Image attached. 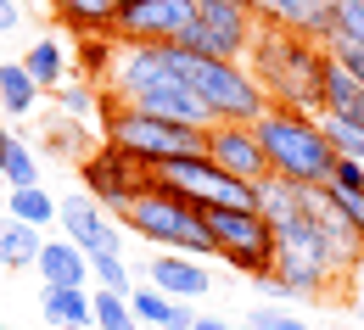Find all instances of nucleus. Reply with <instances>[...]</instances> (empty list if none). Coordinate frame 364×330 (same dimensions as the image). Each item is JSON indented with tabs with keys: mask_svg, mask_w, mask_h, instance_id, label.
Wrapping results in <instances>:
<instances>
[{
	"mask_svg": "<svg viewBox=\"0 0 364 330\" xmlns=\"http://www.w3.org/2000/svg\"><path fill=\"white\" fill-rule=\"evenodd\" d=\"M247 73L264 84L269 106H286V112H319L331 56H325V45L303 40V34H291V28L258 23L252 50H247Z\"/></svg>",
	"mask_w": 364,
	"mask_h": 330,
	"instance_id": "nucleus-1",
	"label": "nucleus"
},
{
	"mask_svg": "<svg viewBox=\"0 0 364 330\" xmlns=\"http://www.w3.org/2000/svg\"><path fill=\"white\" fill-rule=\"evenodd\" d=\"M252 135L269 157V180H286V185H303V190H319L331 185V168H336V151L325 141L314 112H286V106H269Z\"/></svg>",
	"mask_w": 364,
	"mask_h": 330,
	"instance_id": "nucleus-2",
	"label": "nucleus"
},
{
	"mask_svg": "<svg viewBox=\"0 0 364 330\" xmlns=\"http://www.w3.org/2000/svg\"><path fill=\"white\" fill-rule=\"evenodd\" d=\"M274 280L286 297H309L319 302L325 291H342V269H336V252H331V241H325V219H319V202L303 213V219H291V224H280L274 230Z\"/></svg>",
	"mask_w": 364,
	"mask_h": 330,
	"instance_id": "nucleus-3",
	"label": "nucleus"
},
{
	"mask_svg": "<svg viewBox=\"0 0 364 330\" xmlns=\"http://www.w3.org/2000/svg\"><path fill=\"white\" fill-rule=\"evenodd\" d=\"M101 145H118V151H129L140 163L163 168V163H180V157H202V129H185V123L151 118L140 106L107 101L101 106Z\"/></svg>",
	"mask_w": 364,
	"mask_h": 330,
	"instance_id": "nucleus-4",
	"label": "nucleus"
},
{
	"mask_svg": "<svg viewBox=\"0 0 364 330\" xmlns=\"http://www.w3.org/2000/svg\"><path fill=\"white\" fill-rule=\"evenodd\" d=\"M180 79L202 95L213 123H258L269 112V95L247 73V62H208V56H191L180 45Z\"/></svg>",
	"mask_w": 364,
	"mask_h": 330,
	"instance_id": "nucleus-5",
	"label": "nucleus"
},
{
	"mask_svg": "<svg viewBox=\"0 0 364 330\" xmlns=\"http://www.w3.org/2000/svg\"><path fill=\"white\" fill-rule=\"evenodd\" d=\"M118 224L135 230L140 241H157L168 252H185V258H219L208 224H202V207L174 196V190H163V185H151L129 213H118Z\"/></svg>",
	"mask_w": 364,
	"mask_h": 330,
	"instance_id": "nucleus-6",
	"label": "nucleus"
},
{
	"mask_svg": "<svg viewBox=\"0 0 364 330\" xmlns=\"http://www.w3.org/2000/svg\"><path fill=\"white\" fill-rule=\"evenodd\" d=\"M202 224L213 236V252L219 263L264 280L274 275V224L264 213H235V207H202Z\"/></svg>",
	"mask_w": 364,
	"mask_h": 330,
	"instance_id": "nucleus-7",
	"label": "nucleus"
},
{
	"mask_svg": "<svg viewBox=\"0 0 364 330\" xmlns=\"http://www.w3.org/2000/svg\"><path fill=\"white\" fill-rule=\"evenodd\" d=\"M151 163H140L129 151H118V145H95L90 157L79 163V185L90 196L95 207H107V213H129L140 196L151 190Z\"/></svg>",
	"mask_w": 364,
	"mask_h": 330,
	"instance_id": "nucleus-8",
	"label": "nucleus"
},
{
	"mask_svg": "<svg viewBox=\"0 0 364 330\" xmlns=\"http://www.w3.org/2000/svg\"><path fill=\"white\" fill-rule=\"evenodd\" d=\"M252 34H258V17L241 0H196V23L180 45L208 62H247Z\"/></svg>",
	"mask_w": 364,
	"mask_h": 330,
	"instance_id": "nucleus-9",
	"label": "nucleus"
},
{
	"mask_svg": "<svg viewBox=\"0 0 364 330\" xmlns=\"http://www.w3.org/2000/svg\"><path fill=\"white\" fill-rule=\"evenodd\" d=\"M196 23V0H124L112 40L124 45H180Z\"/></svg>",
	"mask_w": 364,
	"mask_h": 330,
	"instance_id": "nucleus-10",
	"label": "nucleus"
},
{
	"mask_svg": "<svg viewBox=\"0 0 364 330\" xmlns=\"http://www.w3.org/2000/svg\"><path fill=\"white\" fill-rule=\"evenodd\" d=\"M56 224H62V236L73 241L85 258H124V224L107 207H95L85 190L56 202Z\"/></svg>",
	"mask_w": 364,
	"mask_h": 330,
	"instance_id": "nucleus-11",
	"label": "nucleus"
},
{
	"mask_svg": "<svg viewBox=\"0 0 364 330\" xmlns=\"http://www.w3.org/2000/svg\"><path fill=\"white\" fill-rule=\"evenodd\" d=\"M202 157L213 168H225L230 180H247V185H264L269 180V157L252 135V123H213L202 135Z\"/></svg>",
	"mask_w": 364,
	"mask_h": 330,
	"instance_id": "nucleus-12",
	"label": "nucleus"
},
{
	"mask_svg": "<svg viewBox=\"0 0 364 330\" xmlns=\"http://www.w3.org/2000/svg\"><path fill=\"white\" fill-rule=\"evenodd\" d=\"M146 285H157L168 302H191V297H208V269L196 263V258H185V252H157L151 263H146Z\"/></svg>",
	"mask_w": 364,
	"mask_h": 330,
	"instance_id": "nucleus-13",
	"label": "nucleus"
},
{
	"mask_svg": "<svg viewBox=\"0 0 364 330\" xmlns=\"http://www.w3.org/2000/svg\"><path fill=\"white\" fill-rule=\"evenodd\" d=\"M258 23L291 28V34L325 45V34H331V0H258Z\"/></svg>",
	"mask_w": 364,
	"mask_h": 330,
	"instance_id": "nucleus-14",
	"label": "nucleus"
},
{
	"mask_svg": "<svg viewBox=\"0 0 364 330\" xmlns=\"http://www.w3.org/2000/svg\"><path fill=\"white\" fill-rule=\"evenodd\" d=\"M34 269L46 275V285H73V291H90V258L73 246L68 236H46Z\"/></svg>",
	"mask_w": 364,
	"mask_h": 330,
	"instance_id": "nucleus-15",
	"label": "nucleus"
},
{
	"mask_svg": "<svg viewBox=\"0 0 364 330\" xmlns=\"http://www.w3.org/2000/svg\"><path fill=\"white\" fill-rule=\"evenodd\" d=\"M50 17L79 40H101L118 23V0H50Z\"/></svg>",
	"mask_w": 364,
	"mask_h": 330,
	"instance_id": "nucleus-16",
	"label": "nucleus"
},
{
	"mask_svg": "<svg viewBox=\"0 0 364 330\" xmlns=\"http://www.w3.org/2000/svg\"><path fill=\"white\" fill-rule=\"evenodd\" d=\"M40 145H46L50 157H68V163H85L95 145H90V123H79V118H62V112H50L46 123H40Z\"/></svg>",
	"mask_w": 364,
	"mask_h": 330,
	"instance_id": "nucleus-17",
	"label": "nucleus"
},
{
	"mask_svg": "<svg viewBox=\"0 0 364 330\" xmlns=\"http://www.w3.org/2000/svg\"><path fill=\"white\" fill-rule=\"evenodd\" d=\"M319 118H348V123H364V84H359V79H348L336 62H331V73H325Z\"/></svg>",
	"mask_w": 364,
	"mask_h": 330,
	"instance_id": "nucleus-18",
	"label": "nucleus"
},
{
	"mask_svg": "<svg viewBox=\"0 0 364 330\" xmlns=\"http://www.w3.org/2000/svg\"><path fill=\"white\" fill-rule=\"evenodd\" d=\"M6 219H17V224H28V230H40V236H46L50 224H56V196H50L46 185L6 190Z\"/></svg>",
	"mask_w": 364,
	"mask_h": 330,
	"instance_id": "nucleus-19",
	"label": "nucleus"
},
{
	"mask_svg": "<svg viewBox=\"0 0 364 330\" xmlns=\"http://www.w3.org/2000/svg\"><path fill=\"white\" fill-rule=\"evenodd\" d=\"M40 308H46V319H50L56 330H68V325H95L90 291H73V285H46Z\"/></svg>",
	"mask_w": 364,
	"mask_h": 330,
	"instance_id": "nucleus-20",
	"label": "nucleus"
},
{
	"mask_svg": "<svg viewBox=\"0 0 364 330\" xmlns=\"http://www.w3.org/2000/svg\"><path fill=\"white\" fill-rule=\"evenodd\" d=\"M23 67H28V79L40 84V90H62L68 84V50H62V40H34L28 45V56H23Z\"/></svg>",
	"mask_w": 364,
	"mask_h": 330,
	"instance_id": "nucleus-21",
	"label": "nucleus"
},
{
	"mask_svg": "<svg viewBox=\"0 0 364 330\" xmlns=\"http://www.w3.org/2000/svg\"><path fill=\"white\" fill-rule=\"evenodd\" d=\"M40 246H46L40 230H28V224H17V219L0 213V269H34Z\"/></svg>",
	"mask_w": 364,
	"mask_h": 330,
	"instance_id": "nucleus-22",
	"label": "nucleus"
},
{
	"mask_svg": "<svg viewBox=\"0 0 364 330\" xmlns=\"http://www.w3.org/2000/svg\"><path fill=\"white\" fill-rule=\"evenodd\" d=\"M34 101H40V84L28 79V67H23V62H0V112L28 118Z\"/></svg>",
	"mask_w": 364,
	"mask_h": 330,
	"instance_id": "nucleus-23",
	"label": "nucleus"
},
{
	"mask_svg": "<svg viewBox=\"0 0 364 330\" xmlns=\"http://www.w3.org/2000/svg\"><path fill=\"white\" fill-rule=\"evenodd\" d=\"M0 180H6V190H28L40 185V157H34V145L28 141H6V151H0Z\"/></svg>",
	"mask_w": 364,
	"mask_h": 330,
	"instance_id": "nucleus-24",
	"label": "nucleus"
},
{
	"mask_svg": "<svg viewBox=\"0 0 364 330\" xmlns=\"http://www.w3.org/2000/svg\"><path fill=\"white\" fill-rule=\"evenodd\" d=\"M325 45L364 50V0H331V34H325Z\"/></svg>",
	"mask_w": 364,
	"mask_h": 330,
	"instance_id": "nucleus-25",
	"label": "nucleus"
},
{
	"mask_svg": "<svg viewBox=\"0 0 364 330\" xmlns=\"http://www.w3.org/2000/svg\"><path fill=\"white\" fill-rule=\"evenodd\" d=\"M90 308H95V330H140L135 308H129V297L124 291H90Z\"/></svg>",
	"mask_w": 364,
	"mask_h": 330,
	"instance_id": "nucleus-26",
	"label": "nucleus"
},
{
	"mask_svg": "<svg viewBox=\"0 0 364 330\" xmlns=\"http://www.w3.org/2000/svg\"><path fill=\"white\" fill-rule=\"evenodd\" d=\"M56 95V112L62 118H79V123H90V118H101V106H107V95L95 90V84H62V90H50Z\"/></svg>",
	"mask_w": 364,
	"mask_h": 330,
	"instance_id": "nucleus-27",
	"label": "nucleus"
},
{
	"mask_svg": "<svg viewBox=\"0 0 364 330\" xmlns=\"http://www.w3.org/2000/svg\"><path fill=\"white\" fill-rule=\"evenodd\" d=\"M112 50L118 40L112 34H101V40H79V73H85V84H107V73H112Z\"/></svg>",
	"mask_w": 364,
	"mask_h": 330,
	"instance_id": "nucleus-28",
	"label": "nucleus"
},
{
	"mask_svg": "<svg viewBox=\"0 0 364 330\" xmlns=\"http://www.w3.org/2000/svg\"><path fill=\"white\" fill-rule=\"evenodd\" d=\"M319 129H325V141H331L336 157L364 163V123H348V118H319Z\"/></svg>",
	"mask_w": 364,
	"mask_h": 330,
	"instance_id": "nucleus-29",
	"label": "nucleus"
},
{
	"mask_svg": "<svg viewBox=\"0 0 364 330\" xmlns=\"http://www.w3.org/2000/svg\"><path fill=\"white\" fill-rule=\"evenodd\" d=\"M314 196H319L325 213H336L348 230H359V236H364V196H348V190H336V185H319Z\"/></svg>",
	"mask_w": 364,
	"mask_h": 330,
	"instance_id": "nucleus-30",
	"label": "nucleus"
},
{
	"mask_svg": "<svg viewBox=\"0 0 364 330\" xmlns=\"http://www.w3.org/2000/svg\"><path fill=\"white\" fill-rule=\"evenodd\" d=\"M129 308H135L140 325H168V308H174V302H168L157 285H135V291H129Z\"/></svg>",
	"mask_w": 364,
	"mask_h": 330,
	"instance_id": "nucleus-31",
	"label": "nucleus"
},
{
	"mask_svg": "<svg viewBox=\"0 0 364 330\" xmlns=\"http://www.w3.org/2000/svg\"><path fill=\"white\" fill-rule=\"evenodd\" d=\"M247 330H309V319L291 314V308H280V302H258L247 314Z\"/></svg>",
	"mask_w": 364,
	"mask_h": 330,
	"instance_id": "nucleus-32",
	"label": "nucleus"
},
{
	"mask_svg": "<svg viewBox=\"0 0 364 330\" xmlns=\"http://www.w3.org/2000/svg\"><path fill=\"white\" fill-rule=\"evenodd\" d=\"M90 275H95V285L101 291H135V275H129V263L124 258H90Z\"/></svg>",
	"mask_w": 364,
	"mask_h": 330,
	"instance_id": "nucleus-33",
	"label": "nucleus"
},
{
	"mask_svg": "<svg viewBox=\"0 0 364 330\" xmlns=\"http://www.w3.org/2000/svg\"><path fill=\"white\" fill-rule=\"evenodd\" d=\"M331 185L348 190V196H364V163H348V157H336V168H331Z\"/></svg>",
	"mask_w": 364,
	"mask_h": 330,
	"instance_id": "nucleus-34",
	"label": "nucleus"
},
{
	"mask_svg": "<svg viewBox=\"0 0 364 330\" xmlns=\"http://www.w3.org/2000/svg\"><path fill=\"white\" fill-rule=\"evenodd\" d=\"M325 56H331L348 79H359V84H364V50H353V45H325Z\"/></svg>",
	"mask_w": 364,
	"mask_h": 330,
	"instance_id": "nucleus-35",
	"label": "nucleus"
},
{
	"mask_svg": "<svg viewBox=\"0 0 364 330\" xmlns=\"http://www.w3.org/2000/svg\"><path fill=\"white\" fill-rule=\"evenodd\" d=\"M191 325H196L191 302H174V308H168V325H163V330H191Z\"/></svg>",
	"mask_w": 364,
	"mask_h": 330,
	"instance_id": "nucleus-36",
	"label": "nucleus"
},
{
	"mask_svg": "<svg viewBox=\"0 0 364 330\" xmlns=\"http://www.w3.org/2000/svg\"><path fill=\"white\" fill-rule=\"evenodd\" d=\"M23 23V11H17V0H0V34H11Z\"/></svg>",
	"mask_w": 364,
	"mask_h": 330,
	"instance_id": "nucleus-37",
	"label": "nucleus"
},
{
	"mask_svg": "<svg viewBox=\"0 0 364 330\" xmlns=\"http://www.w3.org/2000/svg\"><path fill=\"white\" fill-rule=\"evenodd\" d=\"M191 330H235V325H230V319H213V314H196V325H191Z\"/></svg>",
	"mask_w": 364,
	"mask_h": 330,
	"instance_id": "nucleus-38",
	"label": "nucleus"
},
{
	"mask_svg": "<svg viewBox=\"0 0 364 330\" xmlns=\"http://www.w3.org/2000/svg\"><path fill=\"white\" fill-rule=\"evenodd\" d=\"M6 141H11V135H6V129H0V151H6ZM0 185H6V180H0Z\"/></svg>",
	"mask_w": 364,
	"mask_h": 330,
	"instance_id": "nucleus-39",
	"label": "nucleus"
},
{
	"mask_svg": "<svg viewBox=\"0 0 364 330\" xmlns=\"http://www.w3.org/2000/svg\"><path fill=\"white\" fill-rule=\"evenodd\" d=\"M353 314H359V319H364V297H359V302H353Z\"/></svg>",
	"mask_w": 364,
	"mask_h": 330,
	"instance_id": "nucleus-40",
	"label": "nucleus"
},
{
	"mask_svg": "<svg viewBox=\"0 0 364 330\" xmlns=\"http://www.w3.org/2000/svg\"><path fill=\"white\" fill-rule=\"evenodd\" d=\"M68 330H95V325H68Z\"/></svg>",
	"mask_w": 364,
	"mask_h": 330,
	"instance_id": "nucleus-41",
	"label": "nucleus"
}]
</instances>
